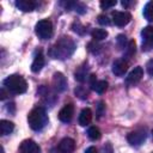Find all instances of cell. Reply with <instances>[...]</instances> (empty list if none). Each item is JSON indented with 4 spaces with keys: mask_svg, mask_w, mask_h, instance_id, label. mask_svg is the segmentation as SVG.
<instances>
[{
    "mask_svg": "<svg viewBox=\"0 0 153 153\" xmlns=\"http://www.w3.org/2000/svg\"><path fill=\"white\" fill-rule=\"evenodd\" d=\"M141 37H142V49L148 50L153 47V26L148 25L142 29L141 31Z\"/></svg>",
    "mask_w": 153,
    "mask_h": 153,
    "instance_id": "cell-6",
    "label": "cell"
},
{
    "mask_svg": "<svg viewBox=\"0 0 153 153\" xmlns=\"http://www.w3.org/2000/svg\"><path fill=\"white\" fill-rule=\"evenodd\" d=\"M43 66H44V56H43L42 51L39 50V51L36 54V56H35V59H33V61H32L31 71H32L33 73H37V72H39V71L42 69Z\"/></svg>",
    "mask_w": 153,
    "mask_h": 153,
    "instance_id": "cell-16",
    "label": "cell"
},
{
    "mask_svg": "<svg viewBox=\"0 0 153 153\" xmlns=\"http://www.w3.org/2000/svg\"><path fill=\"white\" fill-rule=\"evenodd\" d=\"M127 69H128V63H127V61H124L122 59H118L112 63V73L117 76L124 75Z\"/></svg>",
    "mask_w": 153,
    "mask_h": 153,
    "instance_id": "cell-14",
    "label": "cell"
},
{
    "mask_svg": "<svg viewBox=\"0 0 153 153\" xmlns=\"http://www.w3.org/2000/svg\"><path fill=\"white\" fill-rule=\"evenodd\" d=\"M75 49L74 42L69 37H61L49 50V55L53 59H59V60H65L68 59Z\"/></svg>",
    "mask_w": 153,
    "mask_h": 153,
    "instance_id": "cell-1",
    "label": "cell"
},
{
    "mask_svg": "<svg viewBox=\"0 0 153 153\" xmlns=\"http://www.w3.org/2000/svg\"><path fill=\"white\" fill-rule=\"evenodd\" d=\"M146 68H147V73H148L151 76H153V60H149V61L147 62Z\"/></svg>",
    "mask_w": 153,
    "mask_h": 153,
    "instance_id": "cell-28",
    "label": "cell"
},
{
    "mask_svg": "<svg viewBox=\"0 0 153 153\" xmlns=\"http://www.w3.org/2000/svg\"><path fill=\"white\" fill-rule=\"evenodd\" d=\"M4 87L13 94H22V93L26 92L27 84L23 76L12 74V75H8L4 80Z\"/></svg>",
    "mask_w": 153,
    "mask_h": 153,
    "instance_id": "cell-3",
    "label": "cell"
},
{
    "mask_svg": "<svg viewBox=\"0 0 153 153\" xmlns=\"http://www.w3.org/2000/svg\"><path fill=\"white\" fill-rule=\"evenodd\" d=\"M57 149L60 153H72L75 149V141L71 137H65L60 141Z\"/></svg>",
    "mask_w": 153,
    "mask_h": 153,
    "instance_id": "cell-13",
    "label": "cell"
},
{
    "mask_svg": "<svg viewBox=\"0 0 153 153\" xmlns=\"http://www.w3.org/2000/svg\"><path fill=\"white\" fill-rule=\"evenodd\" d=\"M91 35H92V38L94 41H102V39L108 37V31L104 29H94Z\"/></svg>",
    "mask_w": 153,
    "mask_h": 153,
    "instance_id": "cell-19",
    "label": "cell"
},
{
    "mask_svg": "<svg viewBox=\"0 0 153 153\" xmlns=\"http://www.w3.org/2000/svg\"><path fill=\"white\" fill-rule=\"evenodd\" d=\"M134 54H135V42L134 41H129L128 44H127V47H126V55L128 57H130Z\"/></svg>",
    "mask_w": 153,
    "mask_h": 153,
    "instance_id": "cell-22",
    "label": "cell"
},
{
    "mask_svg": "<svg viewBox=\"0 0 153 153\" xmlns=\"http://www.w3.org/2000/svg\"><path fill=\"white\" fill-rule=\"evenodd\" d=\"M74 115V106L72 104H66L59 112V118L63 123H68L72 121Z\"/></svg>",
    "mask_w": 153,
    "mask_h": 153,
    "instance_id": "cell-11",
    "label": "cell"
},
{
    "mask_svg": "<svg viewBox=\"0 0 153 153\" xmlns=\"http://www.w3.org/2000/svg\"><path fill=\"white\" fill-rule=\"evenodd\" d=\"M75 94L76 96H79L80 98H82V99H85V98H87V96H88V92L82 87V86H79L78 88H75Z\"/></svg>",
    "mask_w": 153,
    "mask_h": 153,
    "instance_id": "cell-23",
    "label": "cell"
},
{
    "mask_svg": "<svg viewBox=\"0 0 153 153\" xmlns=\"http://www.w3.org/2000/svg\"><path fill=\"white\" fill-rule=\"evenodd\" d=\"M146 137H147V133L145 129H136L128 134L127 140L131 146H140L141 143H143Z\"/></svg>",
    "mask_w": 153,
    "mask_h": 153,
    "instance_id": "cell-5",
    "label": "cell"
},
{
    "mask_svg": "<svg viewBox=\"0 0 153 153\" xmlns=\"http://www.w3.org/2000/svg\"><path fill=\"white\" fill-rule=\"evenodd\" d=\"M35 32L41 39H49L53 36V24L48 19L39 20L35 26Z\"/></svg>",
    "mask_w": 153,
    "mask_h": 153,
    "instance_id": "cell-4",
    "label": "cell"
},
{
    "mask_svg": "<svg viewBox=\"0 0 153 153\" xmlns=\"http://www.w3.org/2000/svg\"><path fill=\"white\" fill-rule=\"evenodd\" d=\"M142 76H143V69L139 66V67H135L129 74H128V76L126 78V82L128 84V85H135V84H137L141 79H142Z\"/></svg>",
    "mask_w": 153,
    "mask_h": 153,
    "instance_id": "cell-12",
    "label": "cell"
},
{
    "mask_svg": "<svg viewBox=\"0 0 153 153\" xmlns=\"http://www.w3.org/2000/svg\"><path fill=\"white\" fill-rule=\"evenodd\" d=\"M27 122L30 128L33 130H41L42 128H44V126L48 122V116L44 108L42 106L33 108L27 115Z\"/></svg>",
    "mask_w": 153,
    "mask_h": 153,
    "instance_id": "cell-2",
    "label": "cell"
},
{
    "mask_svg": "<svg viewBox=\"0 0 153 153\" xmlns=\"http://www.w3.org/2000/svg\"><path fill=\"white\" fill-rule=\"evenodd\" d=\"M13 129H14V124L11 121H7V120L0 121V134L1 135H8L13 131Z\"/></svg>",
    "mask_w": 153,
    "mask_h": 153,
    "instance_id": "cell-18",
    "label": "cell"
},
{
    "mask_svg": "<svg viewBox=\"0 0 153 153\" xmlns=\"http://www.w3.org/2000/svg\"><path fill=\"white\" fill-rule=\"evenodd\" d=\"M102 153H114V151H112V147H111V145H110V143H105V146H103Z\"/></svg>",
    "mask_w": 153,
    "mask_h": 153,
    "instance_id": "cell-29",
    "label": "cell"
},
{
    "mask_svg": "<svg viewBox=\"0 0 153 153\" xmlns=\"http://www.w3.org/2000/svg\"><path fill=\"white\" fill-rule=\"evenodd\" d=\"M117 2H116V0H111V1H100V7L103 8V10H108V8H110V7H112V6H115Z\"/></svg>",
    "mask_w": 153,
    "mask_h": 153,
    "instance_id": "cell-24",
    "label": "cell"
},
{
    "mask_svg": "<svg viewBox=\"0 0 153 153\" xmlns=\"http://www.w3.org/2000/svg\"><path fill=\"white\" fill-rule=\"evenodd\" d=\"M90 85L91 88L94 90L97 93H104L108 88V82L105 80H97L94 74L90 75Z\"/></svg>",
    "mask_w": 153,
    "mask_h": 153,
    "instance_id": "cell-10",
    "label": "cell"
},
{
    "mask_svg": "<svg viewBox=\"0 0 153 153\" xmlns=\"http://www.w3.org/2000/svg\"><path fill=\"white\" fill-rule=\"evenodd\" d=\"M87 136H88L91 140L96 141V140H99V139H100L102 134H100V130H99L97 127H90L88 130H87Z\"/></svg>",
    "mask_w": 153,
    "mask_h": 153,
    "instance_id": "cell-21",
    "label": "cell"
},
{
    "mask_svg": "<svg viewBox=\"0 0 153 153\" xmlns=\"http://www.w3.org/2000/svg\"><path fill=\"white\" fill-rule=\"evenodd\" d=\"M98 23L102 25H110L111 22L105 14H100V16H98Z\"/></svg>",
    "mask_w": 153,
    "mask_h": 153,
    "instance_id": "cell-26",
    "label": "cell"
},
{
    "mask_svg": "<svg viewBox=\"0 0 153 153\" xmlns=\"http://www.w3.org/2000/svg\"><path fill=\"white\" fill-rule=\"evenodd\" d=\"M143 17L148 22H153V1H149L146 4L143 8Z\"/></svg>",
    "mask_w": 153,
    "mask_h": 153,
    "instance_id": "cell-20",
    "label": "cell"
},
{
    "mask_svg": "<svg viewBox=\"0 0 153 153\" xmlns=\"http://www.w3.org/2000/svg\"><path fill=\"white\" fill-rule=\"evenodd\" d=\"M99 49H100V45H99V44H97V43H96V41H94V42L88 43V50H90L91 53L96 54V53H98V51H99Z\"/></svg>",
    "mask_w": 153,
    "mask_h": 153,
    "instance_id": "cell-25",
    "label": "cell"
},
{
    "mask_svg": "<svg viewBox=\"0 0 153 153\" xmlns=\"http://www.w3.org/2000/svg\"><path fill=\"white\" fill-rule=\"evenodd\" d=\"M91 121H92V111H91V109L86 108L79 115V124L82 126V127H85V126L90 124Z\"/></svg>",
    "mask_w": 153,
    "mask_h": 153,
    "instance_id": "cell-17",
    "label": "cell"
},
{
    "mask_svg": "<svg viewBox=\"0 0 153 153\" xmlns=\"http://www.w3.org/2000/svg\"><path fill=\"white\" fill-rule=\"evenodd\" d=\"M117 43H118V47L120 48H126L127 47V37L124 36V35H120L118 37H117Z\"/></svg>",
    "mask_w": 153,
    "mask_h": 153,
    "instance_id": "cell-27",
    "label": "cell"
},
{
    "mask_svg": "<svg viewBox=\"0 0 153 153\" xmlns=\"http://www.w3.org/2000/svg\"><path fill=\"white\" fill-rule=\"evenodd\" d=\"M1 153H5V151H4V147H1Z\"/></svg>",
    "mask_w": 153,
    "mask_h": 153,
    "instance_id": "cell-31",
    "label": "cell"
},
{
    "mask_svg": "<svg viewBox=\"0 0 153 153\" xmlns=\"http://www.w3.org/2000/svg\"><path fill=\"white\" fill-rule=\"evenodd\" d=\"M53 87L56 92H63L67 87V80L65 78V75L60 72L55 73L54 76H53Z\"/></svg>",
    "mask_w": 153,
    "mask_h": 153,
    "instance_id": "cell-8",
    "label": "cell"
},
{
    "mask_svg": "<svg viewBox=\"0 0 153 153\" xmlns=\"http://www.w3.org/2000/svg\"><path fill=\"white\" fill-rule=\"evenodd\" d=\"M112 17V22L115 25L117 26H126L130 20H131V16L128 12H120V11H115L111 13Z\"/></svg>",
    "mask_w": 153,
    "mask_h": 153,
    "instance_id": "cell-7",
    "label": "cell"
},
{
    "mask_svg": "<svg viewBox=\"0 0 153 153\" xmlns=\"http://www.w3.org/2000/svg\"><path fill=\"white\" fill-rule=\"evenodd\" d=\"M85 153H97V149H96V147L91 146V147H88V148L85 151Z\"/></svg>",
    "mask_w": 153,
    "mask_h": 153,
    "instance_id": "cell-30",
    "label": "cell"
},
{
    "mask_svg": "<svg viewBox=\"0 0 153 153\" xmlns=\"http://www.w3.org/2000/svg\"><path fill=\"white\" fill-rule=\"evenodd\" d=\"M20 153H41L39 146L33 140H24L19 146Z\"/></svg>",
    "mask_w": 153,
    "mask_h": 153,
    "instance_id": "cell-9",
    "label": "cell"
},
{
    "mask_svg": "<svg viewBox=\"0 0 153 153\" xmlns=\"http://www.w3.org/2000/svg\"><path fill=\"white\" fill-rule=\"evenodd\" d=\"M16 6L23 12H31L36 8V2L32 0H17Z\"/></svg>",
    "mask_w": 153,
    "mask_h": 153,
    "instance_id": "cell-15",
    "label": "cell"
}]
</instances>
